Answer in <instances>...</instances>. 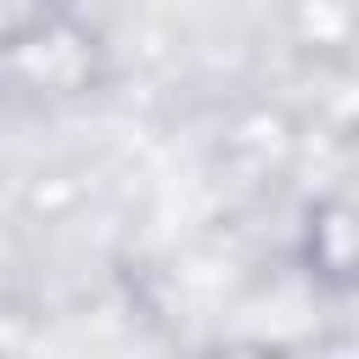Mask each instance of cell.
I'll use <instances>...</instances> for the list:
<instances>
[{
	"instance_id": "2",
	"label": "cell",
	"mask_w": 359,
	"mask_h": 359,
	"mask_svg": "<svg viewBox=\"0 0 359 359\" xmlns=\"http://www.w3.org/2000/svg\"><path fill=\"white\" fill-rule=\"evenodd\" d=\"M297 252L309 280H320L325 292H359V180L331 185L303 213Z\"/></svg>"
},
{
	"instance_id": "1",
	"label": "cell",
	"mask_w": 359,
	"mask_h": 359,
	"mask_svg": "<svg viewBox=\"0 0 359 359\" xmlns=\"http://www.w3.org/2000/svg\"><path fill=\"white\" fill-rule=\"evenodd\" d=\"M6 79L28 101H79L101 84V39L67 6H50L6 28Z\"/></svg>"
}]
</instances>
